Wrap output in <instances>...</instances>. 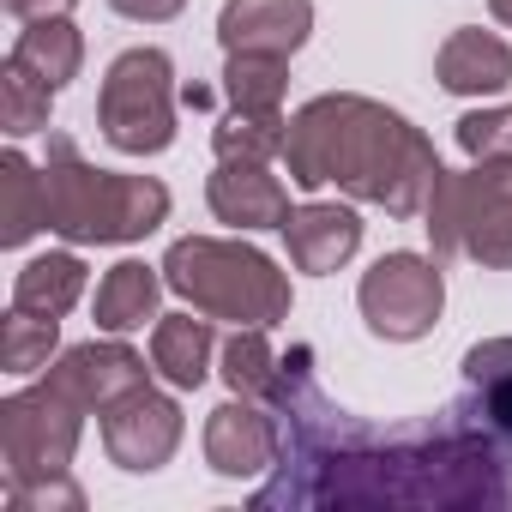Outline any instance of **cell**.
Listing matches in <instances>:
<instances>
[{
  "instance_id": "cell-4",
  "label": "cell",
  "mask_w": 512,
  "mask_h": 512,
  "mask_svg": "<svg viewBox=\"0 0 512 512\" xmlns=\"http://www.w3.org/2000/svg\"><path fill=\"white\" fill-rule=\"evenodd\" d=\"M163 278L181 302H193L205 320H235V326H278L290 320V284L284 272L247 241H217V235H181L163 260Z\"/></svg>"
},
{
  "instance_id": "cell-29",
  "label": "cell",
  "mask_w": 512,
  "mask_h": 512,
  "mask_svg": "<svg viewBox=\"0 0 512 512\" xmlns=\"http://www.w3.org/2000/svg\"><path fill=\"white\" fill-rule=\"evenodd\" d=\"M109 7L121 19H139V25H163V19H175L187 7V0H109Z\"/></svg>"
},
{
  "instance_id": "cell-24",
  "label": "cell",
  "mask_w": 512,
  "mask_h": 512,
  "mask_svg": "<svg viewBox=\"0 0 512 512\" xmlns=\"http://www.w3.org/2000/svg\"><path fill=\"white\" fill-rule=\"evenodd\" d=\"M284 55H229V73H223V91L229 103L241 109H284Z\"/></svg>"
},
{
  "instance_id": "cell-1",
  "label": "cell",
  "mask_w": 512,
  "mask_h": 512,
  "mask_svg": "<svg viewBox=\"0 0 512 512\" xmlns=\"http://www.w3.org/2000/svg\"><path fill=\"white\" fill-rule=\"evenodd\" d=\"M278 416V470L253 506H416V512H488L512 506V452L488 440L458 404L440 422L374 428L332 404L314 350L296 344L266 392Z\"/></svg>"
},
{
  "instance_id": "cell-21",
  "label": "cell",
  "mask_w": 512,
  "mask_h": 512,
  "mask_svg": "<svg viewBox=\"0 0 512 512\" xmlns=\"http://www.w3.org/2000/svg\"><path fill=\"white\" fill-rule=\"evenodd\" d=\"M13 61H19V67H31L49 91H61L67 79H79L85 37H79V25H67V19H37V25L13 43Z\"/></svg>"
},
{
  "instance_id": "cell-10",
  "label": "cell",
  "mask_w": 512,
  "mask_h": 512,
  "mask_svg": "<svg viewBox=\"0 0 512 512\" xmlns=\"http://www.w3.org/2000/svg\"><path fill=\"white\" fill-rule=\"evenodd\" d=\"M205 464L217 476H260L278 464V416L260 410V398H229L205 422Z\"/></svg>"
},
{
  "instance_id": "cell-28",
  "label": "cell",
  "mask_w": 512,
  "mask_h": 512,
  "mask_svg": "<svg viewBox=\"0 0 512 512\" xmlns=\"http://www.w3.org/2000/svg\"><path fill=\"white\" fill-rule=\"evenodd\" d=\"M7 506H13V512H31V506H67V512H79L85 494H79L67 476H49V482H7Z\"/></svg>"
},
{
  "instance_id": "cell-16",
  "label": "cell",
  "mask_w": 512,
  "mask_h": 512,
  "mask_svg": "<svg viewBox=\"0 0 512 512\" xmlns=\"http://www.w3.org/2000/svg\"><path fill=\"white\" fill-rule=\"evenodd\" d=\"M434 73L452 97H494L512 85V49L494 31H452L434 55Z\"/></svg>"
},
{
  "instance_id": "cell-23",
  "label": "cell",
  "mask_w": 512,
  "mask_h": 512,
  "mask_svg": "<svg viewBox=\"0 0 512 512\" xmlns=\"http://www.w3.org/2000/svg\"><path fill=\"white\" fill-rule=\"evenodd\" d=\"M278 362H284V356H272L266 326H241V332L223 344V380H229V392H241V398H260V404H266V392L278 386Z\"/></svg>"
},
{
  "instance_id": "cell-30",
  "label": "cell",
  "mask_w": 512,
  "mask_h": 512,
  "mask_svg": "<svg viewBox=\"0 0 512 512\" xmlns=\"http://www.w3.org/2000/svg\"><path fill=\"white\" fill-rule=\"evenodd\" d=\"M73 7H79V0H7V13L25 19V25H37V19H67Z\"/></svg>"
},
{
  "instance_id": "cell-12",
  "label": "cell",
  "mask_w": 512,
  "mask_h": 512,
  "mask_svg": "<svg viewBox=\"0 0 512 512\" xmlns=\"http://www.w3.org/2000/svg\"><path fill=\"white\" fill-rule=\"evenodd\" d=\"M49 386L67 392L85 416H91V410L103 416L115 398H127V392H139V386H151V380H145L139 350H127V344H79V350H67V356L49 368Z\"/></svg>"
},
{
  "instance_id": "cell-7",
  "label": "cell",
  "mask_w": 512,
  "mask_h": 512,
  "mask_svg": "<svg viewBox=\"0 0 512 512\" xmlns=\"http://www.w3.org/2000/svg\"><path fill=\"white\" fill-rule=\"evenodd\" d=\"M79 404L55 392L49 380L0 404V452H7V482H49L67 476L79 446Z\"/></svg>"
},
{
  "instance_id": "cell-18",
  "label": "cell",
  "mask_w": 512,
  "mask_h": 512,
  "mask_svg": "<svg viewBox=\"0 0 512 512\" xmlns=\"http://www.w3.org/2000/svg\"><path fill=\"white\" fill-rule=\"evenodd\" d=\"M163 272V266H157ZM145 260H121V266H109V278L97 284V326L103 332H139L145 320H157V296H163V284L169 278H157Z\"/></svg>"
},
{
  "instance_id": "cell-3",
  "label": "cell",
  "mask_w": 512,
  "mask_h": 512,
  "mask_svg": "<svg viewBox=\"0 0 512 512\" xmlns=\"http://www.w3.org/2000/svg\"><path fill=\"white\" fill-rule=\"evenodd\" d=\"M49 229L61 241H139L169 217V187L151 175H109L79 157L67 133H49Z\"/></svg>"
},
{
  "instance_id": "cell-20",
  "label": "cell",
  "mask_w": 512,
  "mask_h": 512,
  "mask_svg": "<svg viewBox=\"0 0 512 512\" xmlns=\"http://www.w3.org/2000/svg\"><path fill=\"white\" fill-rule=\"evenodd\" d=\"M0 193H7V205H0V241H7V247H25V241L49 223V187H43V175L25 163V151H7V157H0Z\"/></svg>"
},
{
  "instance_id": "cell-19",
  "label": "cell",
  "mask_w": 512,
  "mask_h": 512,
  "mask_svg": "<svg viewBox=\"0 0 512 512\" xmlns=\"http://www.w3.org/2000/svg\"><path fill=\"white\" fill-rule=\"evenodd\" d=\"M85 296V260L79 253H43L13 278V308L37 314V320H61L73 302Z\"/></svg>"
},
{
  "instance_id": "cell-27",
  "label": "cell",
  "mask_w": 512,
  "mask_h": 512,
  "mask_svg": "<svg viewBox=\"0 0 512 512\" xmlns=\"http://www.w3.org/2000/svg\"><path fill=\"white\" fill-rule=\"evenodd\" d=\"M464 157H512V109H476L458 121Z\"/></svg>"
},
{
  "instance_id": "cell-22",
  "label": "cell",
  "mask_w": 512,
  "mask_h": 512,
  "mask_svg": "<svg viewBox=\"0 0 512 512\" xmlns=\"http://www.w3.org/2000/svg\"><path fill=\"white\" fill-rule=\"evenodd\" d=\"M284 139H290L284 109H241V103H229V115L211 133L217 157H241V163H272V157H284Z\"/></svg>"
},
{
  "instance_id": "cell-13",
  "label": "cell",
  "mask_w": 512,
  "mask_h": 512,
  "mask_svg": "<svg viewBox=\"0 0 512 512\" xmlns=\"http://www.w3.org/2000/svg\"><path fill=\"white\" fill-rule=\"evenodd\" d=\"M211 217L229 229H284L290 223V193L266 163H241V157H217V175L205 187Z\"/></svg>"
},
{
  "instance_id": "cell-15",
  "label": "cell",
  "mask_w": 512,
  "mask_h": 512,
  "mask_svg": "<svg viewBox=\"0 0 512 512\" xmlns=\"http://www.w3.org/2000/svg\"><path fill=\"white\" fill-rule=\"evenodd\" d=\"M458 410L512 452V338H488L464 356V398Z\"/></svg>"
},
{
  "instance_id": "cell-2",
  "label": "cell",
  "mask_w": 512,
  "mask_h": 512,
  "mask_svg": "<svg viewBox=\"0 0 512 512\" xmlns=\"http://www.w3.org/2000/svg\"><path fill=\"white\" fill-rule=\"evenodd\" d=\"M284 163L296 187H344L350 199L386 205L392 217H422L434 199V181L446 175L434 145L386 103L374 97H314L296 109Z\"/></svg>"
},
{
  "instance_id": "cell-5",
  "label": "cell",
  "mask_w": 512,
  "mask_h": 512,
  "mask_svg": "<svg viewBox=\"0 0 512 512\" xmlns=\"http://www.w3.org/2000/svg\"><path fill=\"white\" fill-rule=\"evenodd\" d=\"M434 253H464L488 272H512V157H470L464 175H440L428 199Z\"/></svg>"
},
{
  "instance_id": "cell-8",
  "label": "cell",
  "mask_w": 512,
  "mask_h": 512,
  "mask_svg": "<svg viewBox=\"0 0 512 512\" xmlns=\"http://www.w3.org/2000/svg\"><path fill=\"white\" fill-rule=\"evenodd\" d=\"M356 302H362V320H368L374 338L416 344V338L434 332L446 284H440L434 260H422V253H386V260H374V272H362Z\"/></svg>"
},
{
  "instance_id": "cell-14",
  "label": "cell",
  "mask_w": 512,
  "mask_h": 512,
  "mask_svg": "<svg viewBox=\"0 0 512 512\" xmlns=\"http://www.w3.org/2000/svg\"><path fill=\"white\" fill-rule=\"evenodd\" d=\"M284 241H290V266H296V272L326 278V272H338L350 253L362 247V223H356V211H350V205L308 199L302 211H290Z\"/></svg>"
},
{
  "instance_id": "cell-17",
  "label": "cell",
  "mask_w": 512,
  "mask_h": 512,
  "mask_svg": "<svg viewBox=\"0 0 512 512\" xmlns=\"http://www.w3.org/2000/svg\"><path fill=\"white\" fill-rule=\"evenodd\" d=\"M211 350H217V338H211V320H205L199 308H193V314H163L157 332H151V368H157L175 392L205 386Z\"/></svg>"
},
{
  "instance_id": "cell-31",
  "label": "cell",
  "mask_w": 512,
  "mask_h": 512,
  "mask_svg": "<svg viewBox=\"0 0 512 512\" xmlns=\"http://www.w3.org/2000/svg\"><path fill=\"white\" fill-rule=\"evenodd\" d=\"M488 13H494V19H500L506 31H512V0H488Z\"/></svg>"
},
{
  "instance_id": "cell-26",
  "label": "cell",
  "mask_w": 512,
  "mask_h": 512,
  "mask_svg": "<svg viewBox=\"0 0 512 512\" xmlns=\"http://www.w3.org/2000/svg\"><path fill=\"white\" fill-rule=\"evenodd\" d=\"M55 326H61V320H37V314L13 308L7 326H0V368H7V374H37V368H49Z\"/></svg>"
},
{
  "instance_id": "cell-25",
  "label": "cell",
  "mask_w": 512,
  "mask_h": 512,
  "mask_svg": "<svg viewBox=\"0 0 512 512\" xmlns=\"http://www.w3.org/2000/svg\"><path fill=\"white\" fill-rule=\"evenodd\" d=\"M49 97L55 91L7 55V67H0V121H7V133H43L49 127Z\"/></svg>"
},
{
  "instance_id": "cell-6",
  "label": "cell",
  "mask_w": 512,
  "mask_h": 512,
  "mask_svg": "<svg viewBox=\"0 0 512 512\" xmlns=\"http://www.w3.org/2000/svg\"><path fill=\"white\" fill-rule=\"evenodd\" d=\"M103 139L127 157H157L175 139V67L163 49H127L103 73L97 97Z\"/></svg>"
},
{
  "instance_id": "cell-9",
  "label": "cell",
  "mask_w": 512,
  "mask_h": 512,
  "mask_svg": "<svg viewBox=\"0 0 512 512\" xmlns=\"http://www.w3.org/2000/svg\"><path fill=\"white\" fill-rule=\"evenodd\" d=\"M103 446H109V458H115L121 470H133V476L163 470V464L175 458V446H181V404L163 398V392H151V386L115 398V404L103 410Z\"/></svg>"
},
{
  "instance_id": "cell-11",
  "label": "cell",
  "mask_w": 512,
  "mask_h": 512,
  "mask_svg": "<svg viewBox=\"0 0 512 512\" xmlns=\"http://www.w3.org/2000/svg\"><path fill=\"white\" fill-rule=\"evenodd\" d=\"M314 31V0H223L217 37L229 55H296Z\"/></svg>"
}]
</instances>
